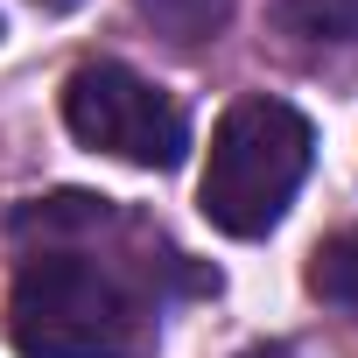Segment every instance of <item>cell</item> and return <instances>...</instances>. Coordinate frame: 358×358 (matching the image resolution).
<instances>
[{
  "label": "cell",
  "instance_id": "6da1fadb",
  "mask_svg": "<svg viewBox=\"0 0 358 358\" xmlns=\"http://www.w3.org/2000/svg\"><path fill=\"white\" fill-rule=\"evenodd\" d=\"M8 337L22 358H120L141 344V302L92 253L43 246L8 288Z\"/></svg>",
  "mask_w": 358,
  "mask_h": 358
},
{
  "label": "cell",
  "instance_id": "7a4b0ae2",
  "mask_svg": "<svg viewBox=\"0 0 358 358\" xmlns=\"http://www.w3.org/2000/svg\"><path fill=\"white\" fill-rule=\"evenodd\" d=\"M309 120L281 99H239L225 106V120L211 127V155H204V183L197 204L218 232L232 239H260L281 225V211L295 204L302 176H309Z\"/></svg>",
  "mask_w": 358,
  "mask_h": 358
},
{
  "label": "cell",
  "instance_id": "3957f363",
  "mask_svg": "<svg viewBox=\"0 0 358 358\" xmlns=\"http://www.w3.org/2000/svg\"><path fill=\"white\" fill-rule=\"evenodd\" d=\"M64 127L113 162L134 169H176L190 155V120L169 92L134 78L127 64H78L64 78Z\"/></svg>",
  "mask_w": 358,
  "mask_h": 358
},
{
  "label": "cell",
  "instance_id": "277c9868",
  "mask_svg": "<svg viewBox=\"0 0 358 358\" xmlns=\"http://www.w3.org/2000/svg\"><path fill=\"white\" fill-rule=\"evenodd\" d=\"M134 15L155 36H169L176 50H197V43H211L232 22V0H134Z\"/></svg>",
  "mask_w": 358,
  "mask_h": 358
},
{
  "label": "cell",
  "instance_id": "5b68a950",
  "mask_svg": "<svg viewBox=\"0 0 358 358\" xmlns=\"http://www.w3.org/2000/svg\"><path fill=\"white\" fill-rule=\"evenodd\" d=\"M309 295H323L330 309L358 316V232H337V239L316 246V260H309Z\"/></svg>",
  "mask_w": 358,
  "mask_h": 358
},
{
  "label": "cell",
  "instance_id": "8992f818",
  "mask_svg": "<svg viewBox=\"0 0 358 358\" xmlns=\"http://www.w3.org/2000/svg\"><path fill=\"white\" fill-rule=\"evenodd\" d=\"M274 22L302 43H358V0H281Z\"/></svg>",
  "mask_w": 358,
  "mask_h": 358
},
{
  "label": "cell",
  "instance_id": "52a82bcc",
  "mask_svg": "<svg viewBox=\"0 0 358 358\" xmlns=\"http://www.w3.org/2000/svg\"><path fill=\"white\" fill-rule=\"evenodd\" d=\"M43 15H71V8H85V0H36Z\"/></svg>",
  "mask_w": 358,
  "mask_h": 358
},
{
  "label": "cell",
  "instance_id": "ba28073f",
  "mask_svg": "<svg viewBox=\"0 0 358 358\" xmlns=\"http://www.w3.org/2000/svg\"><path fill=\"white\" fill-rule=\"evenodd\" d=\"M246 358H288V351H281V344H267V351H246Z\"/></svg>",
  "mask_w": 358,
  "mask_h": 358
}]
</instances>
